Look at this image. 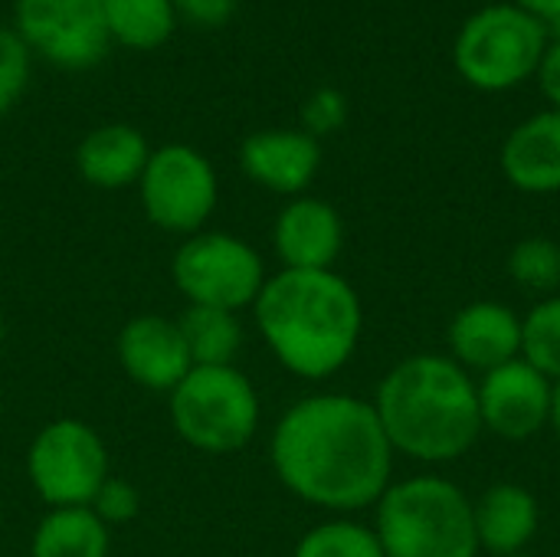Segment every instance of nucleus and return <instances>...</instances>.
Masks as SVG:
<instances>
[{"label": "nucleus", "instance_id": "nucleus-7", "mask_svg": "<svg viewBox=\"0 0 560 557\" xmlns=\"http://www.w3.org/2000/svg\"><path fill=\"white\" fill-rule=\"evenodd\" d=\"M171 279L187 305L240 312L256 302L269 276L262 256L243 236L200 230L177 246Z\"/></svg>", "mask_w": 560, "mask_h": 557}, {"label": "nucleus", "instance_id": "nucleus-3", "mask_svg": "<svg viewBox=\"0 0 560 557\" xmlns=\"http://www.w3.org/2000/svg\"><path fill=\"white\" fill-rule=\"evenodd\" d=\"M371 404L394 453L417 463H453L482 433L476 381L443 355H413L394 364Z\"/></svg>", "mask_w": 560, "mask_h": 557}, {"label": "nucleus", "instance_id": "nucleus-6", "mask_svg": "<svg viewBox=\"0 0 560 557\" xmlns=\"http://www.w3.org/2000/svg\"><path fill=\"white\" fill-rule=\"evenodd\" d=\"M548 49V30L515 3L476 10L453 43L456 72L479 92H505L528 82Z\"/></svg>", "mask_w": 560, "mask_h": 557}, {"label": "nucleus", "instance_id": "nucleus-18", "mask_svg": "<svg viewBox=\"0 0 560 557\" xmlns=\"http://www.w3.org/2000/svg\"><path fill=\"white\" fill-rule=\"evenodd\" d=\"M479 548L495 557L525 555L532 538L538 535V502L525 486L499 483L472 502Z\"/></svg>", "mask_w": 560, "mask_h": 557}, {"label": "nucleus", "instance_id": "nucleus-27", "mask_svg": "<svg viewBox=\"0 0 560 557\" xmlns=\"http://www.w3.org/2000/svg\"><path fill=\"white\" fill-rule=\"evenodd\" d=\"M89 509L112 529V525H125L131 519H138L141 512V496L131 483L118 479V476H108L102 483V489L95 492V499L89 502Z\"/></svg>", "mask_w": 560, "mask_h": 557}, {"label": "nucleus", "instance_id": "nucleus-29", "mask_svg": "<svg viewBox=\"0 0 560 557\" xmlns=\"http://www.w3.org/2000/svg\"><path fill=\"white\" fill-rule=\"evenodd\" d=\"M538 85L545 92V98L551 102V108H560V39H548V49L538 62Z\"/></svg>", "mask_w": 560, "mask_h": 557}, {"label": "nucleus", "instance_id": "nucleus-11", "mask_svg": "<svg viewBox=\"0 0 560 557\" xmlns=\"http://www.w3.org/2000/svg\"><path fill=\"white\" fill-rule=\"evenodd\" d=\"M555 384L525 358H515L476 384L482 430L502 440H528L548 427Z\"/></svg>", "mask_w": 560, "mask_h": 557}, {"label": "nucleus", "instance_id": "nucleus-19", "mask_svg": "<svg viewBox=\"0 0 560 557\" xmlns=\"http://www.w3.org/2000/svg\"><path fill=\"white\" fill-rule=\"evenodd\" d=\"M108 525L89 509H49L30 542V557H108Z\"/></svg>", "mask_w": 560, "mask_h": 557}, {"label": "nucleus", "instance_id": "nucleus-5", "mask_svg": "<svg viewBox=\"0 0 560 557\" xmlns=\"http://www.w3.org/2000/svg\"><path fill=\"white\" fill-rule=\"evenodd\" d=\"M167 414L177 437L210 456L240 453L259 430V394L236 368H190L167 394Z\"/></svg>", "mask_w": 560, "mask_h": 557}, {"label": "nucleus", "instance_id": "nucleus-24", "mask_svg": "<svg viewBox=\"0 0 560 557\" xmlns=\"http://www.w3.org/2000/svg\"><path fill=\"white\" fill-rule=\"evenodd\" d=\"M509 276L532 292H555L560 286V246L548 236H525L509 253Z\"/></svg>", "mask_w": 560, "mask_h": 557}, {"label": "nucleus", "instance_id": "nucleus-1", "mask_svg": "<svg viewBox=\"0 0 560 557\" xmlns=\"http://www.w3.org/2000/svg\"><path fill=\"white\" fill-rule=\"evenodd\" d=\"M394 456L374 404L351 394L302 397L279 417L269 440L279 483L328 512L374 506L390 486Z\"/></svg>", "mask_w": 560, "mask_h": 557}, {"label": "nucleus", "instance_id": "nucleus-4", "mask_svg": "<svg viewBox=\"0 0 560 557\" xmlns=\"http://www.w3.org/2000/svg\"><path fill=\"white\" fill-rule=\"evenodd\" d=\"M377 542L387 557H479L472 499L443 476L390 483L377 499Z\"/></svg>", "mask_w": 560, "mask_h": 557}, {"label": "nucleus", "instance_id": "nucleus-13", "mask_svg": "<svg viewBox=\"0 0 560 557\" xmlns=\"http://www.w3.org/2000/svg\"><path fill=\"white\" fill-rule=\"evenodd\" d=\"M243 174L285 197H302L322 167V144L302 128H266L253 131L240 148Z\"/></svg>", "mask_w": 560, "mask_h": 557}, {"label": "nucleus", "instance_id": "nucleus-22", "mask_svg": "<svg viewBox=\"0 0 560 557\" xmlns=\"http://www.w3.org/2000/svg\"><path fill=\"white\" fill-rule=\"evenodd\" d=\"M522 358L551 384L560 381V295H548L522 318Z\"/></svg>", "mask_w": 560, "mask_h": 557}, {"label": "nucleus", "instance_id": "nucleus-16", "mask_svg": "<svg viewBox=\"0 0 560 557\" xmlns=\"http://www.w3.org/2000/svg\"><path fill=\"white\" fill-rule=\"evenodd\" d=\"M502 174L525 194L560 190V108L525 118L502 144Z\"/></svg>", "mask_w": 560, "mask_h": 557}, {"label": "nucleus", "instance_id": "nucleus-14", "mask_svg": "<svg viewBox=\"0 0 560 557\" xmlns=\"http://www.w3.org/2000/svg\"><path fill=\"white\" fill-rule=\"evenodd\" d=\"M272 246L282 269H331L345 246L341 213L318 197H292L272 227Z\"/></svg>", "mask_w": 560, "mask_h": 557}, {"label": "nucleus", "instance_id": "nucleus-30", "mask_svg": "<svg viewBox=\"0 0 560 557\" xmlns=\"http://www.w3.org/2000/svg\"><path fill=\"white\" fill-rule=\"evenodd\" d=\"M509 3H515L518 10L538 16L541 23H548L551 16H558L560 13V0H509Z\"/></svg>", "mask_w": 560, "mask_h": 557}, {"label": "nucleus", "instance_id": "nucleus-21", "mask_svg": "<svg viewBox=\"0 0 560 557\" xmlns=\"http://www.w3.org/2000/svg\"><path fill=\"white\" fill-rule=\"evenodd\" d=\"M177 10L171 0H105V30L128 49H158L171 39Z\"/></svg>", "mask_w": 560, "mask_h": 557}, {"label": "nucleus", "instance_id": "nucleus-25", "mask_svg": "<svg viewBox=\"0 0 560 557\" xmlns=\"http://www.w3.org/2000/svg\"><path fill=\"white\" fill-rule=\"evenodd\" d=\"M30 82V46L16 30L0 26V115L16 105Z\"/></svg>", "mask_w": 560, "mask_h": 557}, {"label": "nucleus", "instance_id": "nucleus-32", "mask_svg": "<svg viewBox=\"0 0 560 557\" xmlns=\"http://www.w3.org/2000/svg\"><path fill=\"white\" fill-rule=\"evenodd\" d=\"M545 30H548V39H560V13L545 23Z\"/></svg>", "mask_w": 560, "mask_h": 557}, {"label": "nucleus", "instance_id": "nucleus-9", "mask_svg": "<svg viewBox=\"0 0 560 557\" xmlns=\"http://www.w3.org/2000/svg\"><path fill=\"white\" fill-rule=\"evenodd\" d=\"M144 217L177 236H194L217 210L220 181L207 154L190 144H164L151 151L138 181Z\"/></svg>", "mask_w": 560, "mask_h": 557}, {"label": "nucleus", "instance_id": "nucleus-31", "mask_svg": "<svg viewBox=\"0 0 560 557\" xmlns=\"http://www.w3.org/2000/svg\"><path fill=\"white\" fill-rule=\"evenodd\" d=\"M548 427H555V433L560 437V381L551 391V417H548Z\"/></svg>", "mask_w": 560, "mask_h": 557}, {"label": "nucleus", "instance_id": "nucleus-17", "mask_svg": "<svg viewBox=\"0 0 560 557\" xmlns=\"http://www.w3.org/2000/svg\"><path fill=\"white\" fill-rule=\"evenodd\" d=\"M151 148L131 125L112 121L92 128L75 148V167L85 184L98 190H121L141 181Z\"/></svg>", "mask_w": 560, "mask_h": 557}, {"label": "nucleus", "instance_id": "nucleus-12", "mask_svg": "<svg viewBox=\"0 0 560 557\" xmlns=\"http://www.w3.org/2000/svg\"><path fill=\"white\" fill-rule=\"evenodd\" d=\"M115 351L128 381L144 391L171 394L194 368L180 325L167 315H135L131 322H125Z\"/></svg>", "mask_w": 560, "mask_h": 557}, {"label": "nucleus", "instance_id": "nucleus-2", "mask_svg": "<svg viewBox=\"0 0 560 557\" xmlns=\"http://www.w3.org/2000/svg\"><path fill=\"white\" fill-rule=\"evenodd\" d=\"M253 315L276 361L305 381L341 371L364 328L361 299L335 269H279L256 295Z\"/></svg>", "mask_w": 560, "mask_h": 557}, {"label": "nucleus", "instance_id": "nucleus-15", "mask_svg": "<svg viewBox=\"0 0 560 557\" xmlns=\"http://www.w3.org/2000/svg\"><path fill=\"white\" fill-rule=\"evenodd\" d=\"M450 358L463 371H495L522 358V318L502 302H472L450 322Z\"/></svg>", "mask_w": 560, "mask_h": 557}, {"label": "nucleus", "instance_id": "nucleus-8", "mask_svg": "<svg viewBox=\"0 0 560 557\" xmlns=\"http://www.w3.org/2000/svg\"><path fill=\"white\" fill-rule=\"evenodd\" d=\"M26 476L49 509H82L112 476L105 440L85 420H49L26 450Z\"/></svg>", "mask_w": 560, "mask_h": 557}, {"label": "nucleus", "instance_id": "nucleus-28", "mask_svg": "<svg viewBox=\"0 0 560 557\" xmlns=\"http://www.w3.org/2000/svg\"><path fill=\"white\" fill-rule=\"evenodd\" d=\"M177 16L197 23V26H223L233 10H236V0H171Z\"/></svg>", "mask_w": 560, "mask_h": 557}, {"label": "nucleus", "instance_id": "nucleus-34", "mask_svg": "<svg viewBox=\"0 0 560 557\" xmlns=\"http://www.w3.org/2000/svg\"><path fill=\"white\" fill-rule=\"evenodd\" d=\"M512 557H532V555H512Z\"/></svg>", "mask_w": 560, "mask_h": 557}, {"label": "nucleus", "instance_id": "nucleus-33", "mask_svg": "<svg viewBox=\"0 0 560 557\" xmlns=\"http://www.w3.org/2000/svg\"><path fill=\"white\" fill-rule=\"evenodd\" d=\"M3 341H7V322H3V315H0V351H3Z\"/></svg>", "mask_w": 560, "mask_h": 557}, {"label": "nucleus", "instance_id": "nucleus-20", "mask_svg": "<svg viewBox=\"0 0 560 557\" xmlns=\"http://www.w3.org/2000/svg\"><path fill=\"white\" fill-rule=\"evenodd\" d=\"M177 325L187 341L194 368H226L236 361V355L243 348V325H240L236 312L187 305V312L177 318Z\"/></svg>", "mask_w": 560, "mask_h": 557}, {"label": "nucleus", "instance_id": "nucleus-10", "mask_svg": "<svg viewBox=\"0 0 560 557\" xmlns=\"http://www.w3.org/2000/svg\"><path fill=\"white\" fill-rule=\"evenodd\" d=\"M13 30L59 69H92L108 49L105 0H16Z\"/></svg>", "mask_w": 560, "mask_h": 557}, {"label": "nucleus", "instance_id": "nucleus-23", "mask_svg": "<svg viewBox=\"0 0 560 557\" xmlns=\"http://www.w3.org/2000/svg\"><path fill=\"white\" fill-rule=\"evenodd\" d=\"M292 557H387L377 532L348 519L322 522L312 532H305L295 545Z\"/></svg>", "mask_w": 560, "mask_h": 557}, {"label": "nucleus", "instance_id": "nucleus-26", "mask_svg": "<svg viewBox=\"0 0 560 557\" xmlns=\"http://www.w3.org/2000/svg\"><path fill=\"white\" fill-rule=\"evenodd\" d=\"M345 121H348V98H345L338 89H331V85L315 89V92L302 102V131H308L312 138L331 135V131H338Z\"/></svg>", "mask_w": 560, "mask_h": 557}]
</instances>
